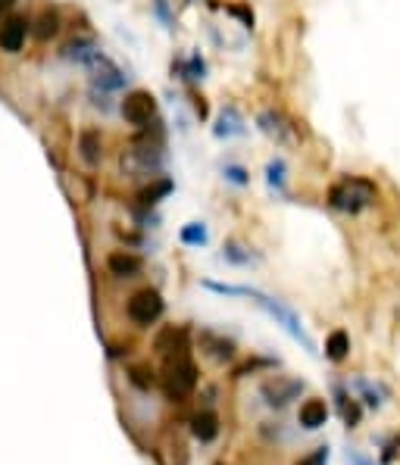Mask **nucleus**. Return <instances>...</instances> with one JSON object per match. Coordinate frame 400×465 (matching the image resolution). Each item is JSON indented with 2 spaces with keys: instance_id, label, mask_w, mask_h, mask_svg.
Here are the masks:
<instances>
[{
  "instance_id": "obj_22",
  "label": "nucleus",
  "mask_w": 400,
  "mask_h": 465,
  "mask_svg": "<svg viewBox=\"0 0 400 465\" xmlns=\"http://www.w3.org/2000/svg\"><path fill=\"white\" fill-rule=\"evenodd\" d=\"M182 244H188V247H203L206 241H210V234H206V225L203 222H188V225L182 228Z\"/></svg>"
},
{
  "instance_id": "obj_32",
  "label": "nucleus",
  "mask_w": 400,
  "mask_h": 465,
  "mask_svg": "<svg viewBox=\"0 0 400 465\" xmlns=\"http://www.w3.org/2000/svg\"><path fill=\"white\" fill-rule=\"evenodd\" d=\"M348 459H350L353 465H372L369 459H363V456H357V453H350V456H348Z\"/></svg>"
},
{
  "instance_id": "obj_16",
  "label": "nucleus",
  "mask_w": 400,
  "mask_h": 465,
  "mask_svg": "<svg viewBox=\"0 0 400 465\" xmlns=\"http://www.w3.org/2000/svg\"><path fill=\"white\" fill-rule=\"evenodd\" d=\"M300 424H303L306 431H316V428H322L325 419H329V406H325L322 400H306L303 406H300Z\"/></svg>"
},
{
  "instance_id": "obj_17",
  "label": "nucleus",
  "mask_w": 400,
  "mask_h": 465,
  "mask_svg": "<svg viewBox=\"0 0 400 465\" xmlns=\"http://www.w3.org/2000/svg\"><path fill=\"white\" fill-rule=\"evenodd\" d=\"M266 185H269V191L285 194V187H288V166H285L282 157H272L266 163Z\"/></svg>"
},
{
  "instance_id": "obj_12",
  "label": "nucleus",
  "mask_w": 400,
  "mask_h": 465,
  "mask_svg": "<svg viewBox=\"0 0 400 465\" xmlns=\"http://www.w3.org/2000/svg\"><path fill=\"white\" fill-rule=\"evenodd\" d=\"M185 341H188V331H185V328L166 325L163 331L153 338V350H157L159 356H176V353H185Z\"/></svg>"
},
{
  "instance_id": "obj_15",
  "label": "nucleus",
  "mask_w": 400,
  "mask_h": 465,
  "mask_svg": "<svg viewBox=\"0 0 400 465\" xmlns=\"http://www.w3.org/2000/svg\"><path fill=\"white\" fill-rule=\"evenodd\" d=\"M257 128H259V131L266 134V138L278 141V144H285V141H288V125H285V119L278 116V113H272V110L259 113V119H257Z\"/></svg>"
},
{
  "instance_id": "obj_4",
  "label": "nucleus",
  "mask_w": 400,
  "mask_h": 465,
  "mask_svg": "<svg viewBox=\"0 0 400 465\" xmlns=\"http://www.w3.org/2000/svg\"><path fill=\"white\" fill-rule=\"evenodd\" d=\"M119 113L129 125L135 128H148L153 119H157V100H153L150 91H131L125 94V100L119 103Z\"/></svg>"
},
{
  "instance_id": "obj_3",
  "label": "nucleus",
  "mask_w": 400,
  "mask_h": 465,
  "mask_svg": "<svg viewBox=\"0 0 400 465\" xmlns=\"http://www.w3.org/2000/svg\"><path fill=\"white\" fill-rule=\"evenodd\" d=\"M250 296H257V303H259V306H263L266 313H269L272 319H276L278 325H282L285 331L291 334V338L303 343V347H306V353H316V343H313L310 338H306V331H303V325H300V319H297L294 313H291L288 306H282L278 300H272V296H266V294H259V291H250Z\"/></svg>"
},
{
  "instance_id": "obj_10",
  "label": "nucleus",
  "mask_w": 400,
  "mask_h": 465,
  "mask_svg": "<svg viewBox=\"0 0 400 465\" xmlns=\"http://www.w3.org/2000/svg\"><path fill=\"white\" fill-rule=\"evenodd\" d=\"M100 53H103V50H100V44L94 41V38H72V41L63 47V57L69 59V63L82 66V69H88Z\"/></svg>"
},
{
  "instance_id": "obj_25",
  "label": "nucleus",
  "mask_w": 400,
  "mask_h": 465,
  "mask_svg": "<svg viewBox=\"0 0 400 465\" xmlns=\"http://www.w3.org/2000/svg\"><path fill=\"white\" fill-rule=\"evenodd\" d=\"M203 78H206V63L200 57V50H194L185 59V82H203Z\"/></svg>"
},
{
  "instance_id": "obj_19",
  "label": "nucleus",
  "mask_w": 400,
  "mask_h": 465,
  "mask_svg": "<svg viewBox=\"0 0 400 465\" xmlns=\"http://www.w3.org/2000/svg\"><path fill=\"white\" fill-rule=\"evenodd\" d=\"M172 187H176V185H172V178L159 175V178L153 181V185L144 187V191H141V197H138V200H141V206H157L163 197H169V194H172Z\"/></svg>"
},
{
  "instance_id": "obj_31",
  "label": "nucleus",
  "mask_w": 400,
  "mask_h": 465,
  "mask_svg": "<svg viewBox=\"0 0 400 465\" xmlns=\"http://www.w3.org/2000/svg\"><path fill=\"white\" fill-rule=\"evenodd\" d=\"M131 384H138V387H150L153 378H148V369H131Z\"/></svg>"
},
{
  "instance_id": "obj_18",
  "label": "nucleus",
  "mask_w": 400,
  "mask_h": 465,
  "mask_svg": "<svg viewBox=\"0 0 400 465\" xmlns=\"http://www.w3.org/2000/svg\"><path fill=\"white\" fill-rule=\"evenodd\" d=\"M191 431H194V437L200 443H210L219 434V419L213 413H197L194 422H191Z\"/></svg>"
},
{
  "instance_id": "obj_26",
  "label": "nucleus",
  "mask_w": 400,
  "mask_h": 465,
  "mask_svg": "<svg viewBox=\"0 0 400 465\" xmlns=\"http://www.w3.org/2000/svg\"><path fill=\"white\" fill-rule=\"evenodd\" d=\"M222 178L229 181V185H235V187H248L250 185V172L244 169L241 163H225L222 166Z\"/></svg>"
},
{
  "instance_id": "obj_28",
  "label": "nucleus",
  "mask_w": 400,
  "mask_h": 465,
  "mask_svg": "<svg viewBox=\"0 0 400 465\" xmlns=\"http://www.w3.org/2000/svg\"><path fill=\"white\" fill-rule=\"evenodd\" d=\"M229 13H231V16L241 19L244 29H253V13H250V6H248V3H235V6H229Z\"/></svg>"
},
{
  "instance_id": "obj_13",
  "label": "nucleus",
  "mask_w": 400,
  "mask_h": 465,
  "mask_svg": "<svg viewBox=\"0 0 400 465\" xmlns=\"http://www.w3.org/2000/svg\"><path fill=\"white\" fill-rule=\"evenodd\" d=\"M141 266L144 262L129 250H116V253L106 256V269H110V275H116V278H135V275L141 272Z\"/></svg>"
},
{
  "instance_id": "obj_6",
  "label": "nucleus",
  "mask_w": 400,
  "mask_h": 465,
  "mask_svg": "<svg viewBox=\"0 0 400 465\" xmlns=\"http://www.w3.org/2000/svg\"><path fill=\"white\" fill-rule=\"evenodd\" d=\"M88 76H91V87H97V91H106V94L122 91L125 82H129V76H125V72L119 69V66L113 63L106 53H100L94 63L88 66Z\"/></svg>"
},
{
  "instance_id": "obj_29",
  "label": "nucleus",
  "mask_w": 400,
  "mask_h": 465,
  "mask_svg": "<svg viewBox=\"0 0 400 465\" xmlns=\"http://www.w3.org/2000/svg\"><path fill=\"white\" fill-rule=\"evenodd\" d=\"M397 450H400V434H394V437L388 441V447H385V453H382V462H385V465L394 462V459H397Z\"/></svg>"
},
{
  "instance_id": "obj_1",
  "label": "nucleus",
  "mask_w": 400,
  "mask_h": 465,
  "mask_svg": "<svg viewBox=\"0 0 400 465\" xmlns=\"http://www.w3.org/2000/svg\"><path fill=\"white\" fill-rule=\"evenodd\" d=\"M378 197V187L372 178H363V175H344L338 185H331L329 191V206L335 213L344 215H357L363 210H369Z\"/></svg>"
},
{
  "instance_id": "obj_24",
  "label": "nucleus",
  "mask_w": 400,
  "mask_h": 465,
  "mask_svg": "<svg viewBox=\"0 0 400 465\" xmlns=\"http://www.w3.org/2000/svg\"><path fill=\"white\" fill-rule=\"evenodd\" d=\"M335 396H338V406H341L344 424H348V428H357V424H359V406H357V400H350V396L341 394V390H335Z\"/></svg>"
},
{
  "instance_id": "obj_2",
  "label": "nucleus",
  "mask_w": 400,
  "mask_h": 465,
  "mask_svg": "<svg viewBox=\"0 0 400 465\" xmlns=\"http://www.w3.org/2000/svg\"><path fill=\"white\" fill-rule=\"evenodd\" d=\"M166 359H169L166 362V375H163L166 396L169 400H182V396H188L197 387V366L185 353L166 356Z\"/></svg>"
},
{
  "instance_id": "obj_33",
  "label": "nucleus",
  "mask_w": 400,
  "mask_h": 465,
  "mask_svg": "<svg viewBox=\"0 0 400 465\" xmlns=\"http://www.w3.org/2000/svg\"><path fill=\"white\" fill-rule=\"evenodd\" d=\"M13 3H16V0H0V13H3V10H10Z\"/></svg>"
},
{
  "instance_id": "obj_30",
  "label": "nucleus",
  "mask_w": 400,
  "mask_h": 465,
  "mask_svg": "<svg viewBox=\"0 0 400 465\" xmlns=\"http://www.w3.org/2000/svg\"><path fill=\"white\" fill-rule=\"evenodd\" d=\"M329 462V447H319L313 456H306V459H300L297 465H325Z\"/></svg>"
},
{
  "instance_id": "obj_27",
  "label": "nucleus",
  "mask_w": 400,
  "mask_h": 465,
  "mask_svg": "<svg viewBox=\"0 0 400 465\" xmlns=\"http://www.w3.org/2000/svg\"><path fill=\"white\" fill-rule=\"evenodd\" d=\"M153 13H157V19L163 22V29H172L176 16H172V10H169V0H153Z\"/></svg>"
},
{
  "instance_id": "obj_14",
  "label": "nucleus",
  "mask_w": 400,
  "mask_h": 465,
  "mask_svg": "<svg viewBox=\"0 0 400 465\" xmlns=\"http://www.w3.org/2000/svg\"><path fill=\"white\" fill-rule=\"evenodd\" d=\"M200 347L206 350V356H213L216 362H229L235 356V343L225 341V338H216L213 331H203L200 334Z\"/></svg>"
},
{
  "instance_id": "obj_21",
  "label": "nucleus",
  "mask_w": 400,
  "mask_h": 465,
  "mask_svg": "<svg viewBox=\"0 0 400 465\" xmlns=\"http://www.w3.org/2000/svg\"><path fill=\"white\" fill-rule=\"evenodd\" d=\"M57 31H59V13L57 10H41V16H38V22H35V35L41 38V41H50Z\"/></svg>"
},
{
  "instance_id": "obj_7",
  "label": "nucleus",
  "mask_w": 400,
  "mask_h": 465,
  "mask_svg": "<svg viewBox=\"0 0 400 465\" xmlns=\"http://www.w3.org/2000/svg\"><path fill=\"white\" fill-rule=\"evenodd\" d=\"M31 31V22L25 16H6L0 22V50L3 53H19L25 47V38Z\"/></svg>"
},
{
  "instance_id": "obj_9",
  "label": "nucleus",
  "mask_w": 400,
  "mask_h": 465,
  "mask_svg": "<svg viewBox=\"0 0 400 465\" xmlns=\"http://www.w3.org/2000/svg\"><path fill=\"white\" fill-rule=\"evenodd\" d=\"M213 134H216L219 141L244 138V134H248V122H244L241 110H238V106H222V113H219L216 125H213Z\"/></svg>"
},
{
  "instance_id": "obj_8",
  "label": "nucleus",
  "mask_w": 400,
  "mask_h": 465,
  "mask_svg": "<svg viewBox=\"0 0 400 465\" xmlns=\"http://www.w3.org/2000/svg\"><path fill=\"white\" fill-rule=\"evenodd\" d=\"M300 390H303V381H297V378H276V381H266L263 387H259V394L266 396V403H269V406H285V403L294 400Z\"/></svg>"
},
{
  "instance_id": "obj_20",
  "label": "nucleus",
  "mask_w": 400,
  "mask_h": 465,
  "mask_svg": "<svg viewBox=\"0 0 400 465\" xmlns=\"http://www.w3.org/2000/svg\"><path fill=\"white\" fill-rule=\"evenodd\" d=\"M348 350H350V338H348V331H341V328L325 338V356H329L331 362H341L344 356H348Z\"/></svg>"
},
{
  "instance_id": "obj_11",
  "label": "nucleus",
  "mask_w": 400,
  "mask_h": 465,
  "mask_svg": "<svg viewBox=\"0 0 400 465\" xmlns=\"http://www.w3.org/2000/svg\"><path fill=\"white\" fill-rule=\"evenodd\" d=\"M78 157L85 166L97 169L100 159H103V138H100L97 128H82L78 131Z\"/></svg>"
},
{
  "instance_id": "obj_23",
  "label": "nucleus",
  "mask_w": 400,
  "mask_h": 465,
  "mask_svg": "<svg viewBox=\"0 0 400 465\" xmlns=\"http://www.w3.org/2000/svg\"><path fill=\"white\" fill-rule=\"evenodd\" d=\"M222 250H225L222 256L231 262V266H250V262H253V253L244 244H238V241H225Z\"/></svg>"
},
{
  "instance_id": "obj_5",
  "label": "nucleus",
  "mask_w": 400,
  "mask_h": 465,
  "mask_svg": "<svg viewBox=\"0 0 400 465\" xmlns=\"http://www.w3.org/2000/svg\"><path fill=\"white\" fill-rule=\"evenodd\" d=\"M125 313H129V319L135 322V325L148 328L163 315V296H159V291H153V287H144V291L131 294Z\"/></svg>"
}]
</instances>
